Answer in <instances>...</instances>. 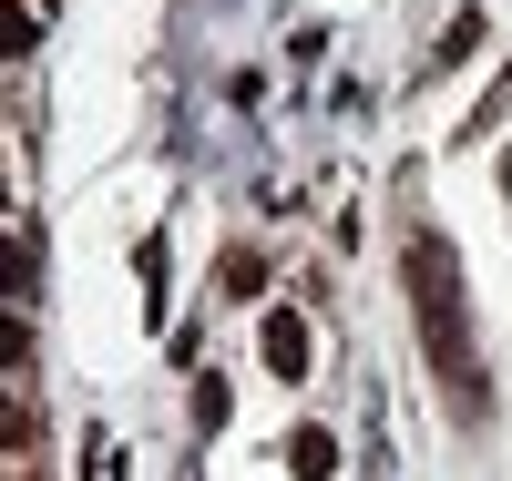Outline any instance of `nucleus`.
<instances>
[{
    "mask_svg": "<svg viewBox=\"0 0 512 481\" xmlns=\"http://www.w3.org/2000/svg\"><path fill=\"white\" fill-rule=\"evenodd\" d=\"M472 52H482V11H461V21H451V31H441V52H431V62H441V72H451V62H472Z\"/></svg>",
    "mask_w": 512,
    "mask_h": 481,
    "instance_id": "obj_5",
    "label": "nucleus"
},
{
    "mask_svg": "<svg viewBox=\"0 0 512 481\" xmlns=\"http://www.w3.org/2000/svg\"><path fill=\"white\" fill-rule=\"evenodd\" d=\"M256 287H267V256H256V246L236 236V246L216 256V297H256Z\"/></svg>",
    "mask_w": 512,
    "mask_h": 481,
    "instance_id": "obj_3",
    "label": "nucleus"
},
{
    "mask_svg": "<svg viewBox=\"0 0 512 481\" xmlns=\"http://www.w3.org/2000/svg\"><path fill=\"white\" fill-rule=\"evenodd\" d=\"M410 308H420V348H431V369H441V389H451V410H461V420H482V410H492V379H482V359H472L461 256H451V236H431V226L410 236Z\"/></svg>",
    "mask_w": 512,
    "mask_h": 481,
    "instance_id": "obj_1",
    "label": "nucleus"
},
{
    "mask_svg": "<svg viewBox=\"0 0 512 481\" xmlns=\"http://www.w3.org/2000/svg\"><path fill=\"white\" fill-rule=\"evenodd\" d=\"M287 471H297V481H338V441H328V430H297V441H287Z\"/></svg>",
    "mask_w": 512,
    "mask_h": 481,
    "instance_id": "obj_4",
    "label": "nucleus"
},
{
    "mask_svg": "<svg viewBox=\"0 0 512 481\" xmlns=\"http://www.w3.org/2000/svg\"><path fill=\"white\" fill-rule=\"evenodd\" d=\"M256 348H267V369H277V379H308V318H297V308H267Z\"/></svg>",
    "mask_w": 512,
    "mask_h": 481,
    "instance_id": "obj_2",
    "label": "nucleus"
}]
</instances>
